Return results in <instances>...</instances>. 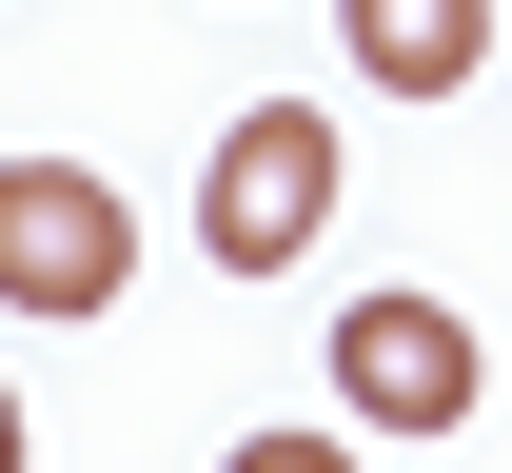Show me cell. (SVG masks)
Masks as SVG:
<instances>
[{"label": "cell", "instance_id": "6da1fadb", "mask_svg": "<svg viewBox=\"0 0 512 473\" xmlns=\"http://www.w3.org/2000/svg\"><path fill=\"white\" fill-rule=\"evenodd\" d=\"M335 217V119L316 99H256L237 138H217V178H197V257L217 276H296Z\"/></svg>", "mask_w": 512, "mask_h": 473}, {"label": "cell", "instance_id": "7a4b0ae2", "mask_svg": "<svg viewBox=\"0 0 512 473\" xmlns=\"http://www.w3.org/2000/svg\"><path fill=\"white\" fill-rule=\"evenodd\" d=\"M119 276H138L119 178H79V158H0V316H119Z\"/></svg>", "mask_w": 512, "mask_h": 473}, {"label": "cell", "instance_id": "3957f363", "mask_svg": "<svg viewBox=\"0 0 512 473\" xmlns=\"http://www.w3.org/2000/svg\"><path fill=\"white\" fill-rule=\"evenodd\" d=\"M335 395H355V434H453V414L493 395V355H473L453 296H355L335 316Z\"/></svg>", "mask_w": 512, "mask_h": 473}, {"label": "cell", "instance_id": "277c9868", "mask_svg": "<svg viewBox=\"0 0 512 473\" xmlns=\"http://www.w3.org/2000/svg\"><path fill=\"white\" fill-rule=\"evenodd\" d=\"M335 40H355V79H375V99H453V79L493 60V0H355Z\"/></svg>", "mask_w": 512, "mask_h": 473}, {"label": "cell", "instance_id": "5b68a950", "mask_svg": "<svg viewBox=\"0 0 512 473\" xmlns=\"http://www.w3.org/2000/svg\"><path fill=\"white\" fill-rule=\"evenodd\" d=\"M217 473H375V454H355V434H237Z\"/></svg>", "mask_w": 512, "mask_h": 473}, {"label": "cell", "instance_id": "8992f818", "mask_svg": "<svg viewBox=\"0 0 512 473\" xmlns=\"http://www.w3.org/2000/svg\"><path fill=\"white\" fill-rule=\"evenodd\" d=\"M0 473H20V395H0Z\"/></svg>", "mask_w": 512, "mask_h": 473}]
</instances>
